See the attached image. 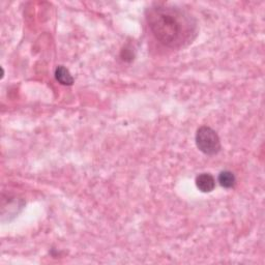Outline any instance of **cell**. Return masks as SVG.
I'll use <instances>...</instances> for the list:
<instances>
[{
	"mask_svg": "<svg viewBox=\"0 0 265 265\" xmlns=\"http://www.w3.org/2000/svg\"><path fill=\"white\" fill-rule=\"evenodd\" d=\"M120 56H121L122 60H125V61H132V59H134V57H135L131 49H128V48H123L121 50Z\"/></svg>",
	"mask_w": 265,
	"mask_h": 265,
	"instance_id": "6",
	"label": "cell"
},
{
	"mask_svg": "<svg viewBox=\"0 0 265 265\" xmlns=\"http://www.w3.org/2000/svg\"><path fill=\"white\" fill-rule=\"evenodd\" d=\"M55 79L56 80L63 85H66V86H70L74 84V78L73 76L70 75L69 70L63 66H59L56 67L55 69Z\"/></svg>",
	"mask_w": 265,
	"mask_h": 265,
	"instance_id": "4",
	"label": "cell"
},
{
	"mask_svg": "<svg viewBox=\"0 0 265 265\" xmlns=\"http://www.w3.org/2000/svg\"><path fill=\"white\" fill-rule=\"evenodd\" d=\"M196 187L203 193H210L216 188V179L209 173L199 174L196 177Z\"/></svg>",
	"mask_w": 265,
	"mask_h": 265,
	"instance_id": "3",
	"label": "cell"
},
{
	"mask_svg": "<svg viewBox=\"0 0 265 265\" xmlns=\"http://www.w3.org/2000/svg\"><path fill=\"white\" fill-rule=\"evenodd\" d=\"M218 180L220 184L225 189H232L236 183L235 175L230 171H222L219 174Z\"/></svg>",
	"mask_w": 265,
	"mask_h": 265,
	"instance_id": "5",
	"label": "cell"
},
{
	"mask_svg": "<svg viewBox=\"0 0 265 265\" xmlns=\"http://www.w3.org/2000/svg\"><path fill=\"white\" fill-rule=\"evenodd\" d=\"M196 145L201 153L207 155H215L222 148L218 132L207 126L198 129L196 132Z\"/></svg>",
	"mask_w": 265,
	"mask_h": 265,
	"instance_id": "2",
	"label": "cell"
},
{
	"mask_svg": "<svg viewBox=\"0 0 265 265\" xmlns=\"http://www.w3.org/2000/svg\"><path fill=\"white\" fill-rule=\"evenodd\" d=\"M146 21L155 40L171 49L189 45L197 34L193 17L173 5L155 3L150 6L146 11Z\"/></svg>",
	"mask_w": 265,
	"mask_h": 265,
	"instance_id": "1",
	"label": "cell"
}]
</instances>
